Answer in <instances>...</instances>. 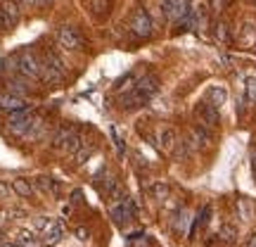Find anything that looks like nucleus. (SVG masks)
I'll return each mask as SVG.
<instances>
[{
    "mask_svg": "<svg viewBox=\"0 0 256 247\" xmlns=\"http://www.w3.org/2000/svg\"><path fill=\"white\" fill-rule=\"evenodd\" d=\"M192 150H194V147H192L190 138H188V140H178V143H176V147H174V152H171V155H174L176 162H185V159L192 155Z\"/></svg>",
    "mask_w": 256,
    "mask_h": 247,
    "instance_id": "14",
    "label": "nucleus"
},
{
    "mask_svg": "<svg viewBox=\"0 0 256 247\" xmlns=\"http://www.w3.org/2000/svg\"><path fill=\"white\" fill-rule=\"evenodd\" d=\"M136 214H138L136 202L130 200V197H126V195H124L121 200H116V204H112V209H110V216L116 226H124L128 221H133Z\"/></svg>",
    "mask_w": 256,
    "mask_h": 247,
    "instance_id": "4",
    "label": "nucleus"
},
{
    "mask_svg": "<svg viewBox=\"0 0 256 247\" xmlns=\"http://www.w3.org/2000/svg\"><path fill=\"white\" fill-rule=\"evenodd\" d=\"M150 192H152L154 200H166V197H168V183H166V181H156V183L150 188Z\"/></svg>",
    "mask_w": 256,
    "mask_h": 247,
    "instance_id": "26",
    "label": "nucleus"
},
{
    "mask_svg": "<svg viewBox=\"0 0 256 247\" xmlns=\"http://www.w3.org/2000/svg\"><path fill=\"white\" fill-rule=\"evenodd\" d=\"M81 197H83L81 190H76V192H74V202H81Z\"/></svg>",
    "mask_w": 256,
    "mask_h": 247,
    "instance_id": "40",
    "label": "nucleus"
},
{
    "mask_svg": "<svg viewBox=\"0 0 256 247\" xmlns=\"http://www.w3.org/2000/svg\"><path fill=\"white\" fill-rule=\"evenodd\" d=\"M218 240L220 242H226V245H235V242H238V226L223 223L220 230H218Z\"/></svg>",
    "mask_w": 256,
    "mask_h": 247,
    "instance_id": "17",
    "label": "nucleus"
},
{
    "mask_svg": "<svg viewBox=\"0 0 256 247\" xmlns=\"http://www.w3.org/2000/svg\"><path fill=\"white\" fill-rule=\"evenodd\" d=\"M43 72V60L34 50H22L17 53V74L24 79H40Z\"/></svg>",
    "mask_w": 256,
    "mask_h": 247,
    "instance_id": "2",
    "label": "nucleus"
},
{
    "mask_svg": "<svg viewBox=\"0 0 256 247\" xmlns=\"http://www.w3.org/2000/svg\"><path fill=\"white\" fill-rule=\"evenodd\" d=\"M28 105L24 98H19V95H14V93H0V112H19V110H26Z\"/></svg>",
    "mask_w": 256,
    "mask_h": 247,
    "instance_id": "8",
    "label": "nucleus"
},
{
    "mask_svg": "<svg viewBox=\"0 0 256 247\" xmlns=\"http://www.w3.org/2000/svg\"><path fill=\"white\" fill-rule=\"evenodd\" d=\"M206 100H209L211 105H216V107H220L223 102L228 100V91H226L223 86H211L209 91H206Z\"/></svg>",
    "mask_w": 256,
    "mask_h": 247,
    "instance_id": "16",
    "label": "nucleus"
},
{
    "mask_svg": "<svg viewBox=\"0 0 256 247\" xmlns=\"http://www.w3.org/2000/svg\"><path fill=\"white\" fill-rule=\"evenodd\" d=\"M112 138H114L116 152H119V155L124 157V155H126V145H124V140H121V136H119V131H116V128H112Z\"/></svg>",
    "mask_w": 256,
    "mask_h": 247,
    "instance_id": "32",
    "label": "nucleus"
},
{
    "mask_svg": "<svg viewBox=\"0 0 256 247\" xmlns=\"http://www.w3.org/2000/svg\"><path fill=\"white\" fill-rule=\"evenodd\" d=\"M8 93H14V95H19V98H24L28 93V86H26V81H22V79H10L8 81Z\"/></svg>",
    "mask_w": 256,
    "mask_h": 247,
    "instance_id": "24",
    "label": "nucleus"
},
{
    "mask_svg": "<svg viewBox=\"0 0 256 247\" xmlns=\"http://www.w3.org/2000/svg\"><path fill=\"white\" fill-rule=\"evenodd\" d=\"M62 238H64V221H52V226L46 230V240H43V247H55Z\"/></svg>",
    "mask_w": 256,
    "mask_h": 247,
    "instance_id": "11",
    "label": "nucleus"
},
{
    "mask_svg": "<svg viewBox=\"0 0 256 247\" xmlns=\"http://www.w3.org/2000/svg\"><path fill=\"white\" fill-rule=\"evenodd\" d=\"M194 114H197V119L202 121V126H218L220 121V114H218V107L216 105H211L209 100H202L197 107H194Z\"/></svg>",
    "mask_w": 256,
    "mask_h": 247,
    "instance_id": "7",
    "label": "nucleus"
},
{
    "mask_svg": "<svg viewBox=\"0 0 256 247\" xmlns=\"http://www.w3.org/2000/svg\"><path fill=\"white\" fill-rule=\"evenodd\" d=\"M83 145H86V143H83V136L78 133V131H76V133L69 138V143L64 145V150H66V152H72V155H76V152H78Z\"/></svg>",
    "mask_w": 256,
    "mask_h": 247,
    "instance_id": "27",
    "label": "nucleus"
},
{
    "mask_svg": "<svg viewBox=\"0 0 256 247\" xmlns=\"http://www.w3.org/2000/svg\"><path fill=\"white\" fill-rule=\"evenodd\" d=\"M128 86H130V88L136 86V76H133V74H126V76H124V79H121L114 88H116V91H124V88H128Z\"/></svg>",
    "mask_w": 256,
    "mask_h": 247,
    "instance_id": "31",
    "label": "nucleus"
},
{
    "mask_svg": "<svg viewBox=\"0 0 256 247\" xmlns=\"http://www.w3.org/2000/svg\"><path fill=\"white\" fill-rule=\"evenodd\" d=\"M19 247H43V240L36 238V233H28V230H22L17 238H14Z\"/></svg>",
    "mask_w": 256,
    "mask_h": 247,
    "instance_id": "18",
    "label": "nucleus"
},
{
    "mask_svg": "<svg viewBox=\"0 0 256 247\" xmlns=\"http://www.w3.org/2000/svg\"><path fill=\"white\" fill-rule=\"evenodd\" d=\"M256 36V24L254 22H244V27H242V41H252Z\"/></svg>",
    "mask_w": 256,
    "mask_h": 247,
    "instance_id": "30",
    "label": "nucleus"
},
{
    "mask_svg": "<svg viewBox=\"0 0 256 247\" xmlns=\"http://www.w3.org/2000/svg\"><path fill=\"white\" fill-rule=\"evenodd\" d=\"M130 31L136 34L138 38H150L154 34V24H152V17L142 5H138L130 15Z\"/></svg>",
    "mask_w": 256,
    "mask_h": 247,
    "instance_id": "3",
    "label": "nucleus"
},
{
    "mask_svg": "<svg viewBox=\"0 0 256 247\" xmlns=\"http://www.w3.org/2000/svg\"><path fill=\"white\" fill-rule=\"evenodd\" d=\"M244 98H247L249 105L256 102V79L254 76H249L247 81H244Z\"/></svg>",
    "mask_w": 256,
    "mask_h": 247,
    "instance_id": "28",
    "label": "nucleus"
},
{
    "mask_svg": "<svg viewBox=\"0 0 256 247\" xmlns=\"http://www.w3.org/2000/svg\"><path fill=\"white\" fill-rule=\"evenodd\" d=\"M74 233L78 235V240H88V238H90V233H88V228H76Z\"/></svg>",
    "mask_w": 256,
    "mask_h": 247,
    "instance_id": "37",
    "label": "nucleus"
},
{
    "mask_svg": "<svg viewBox=\"0 0 256 247\" xmlns=\"http://www.w3.org/2000/svg\"><path fill=\"white\" fill-rule=\"evenodd\" d=\"M10 22H8V17H5V15H2V10H0V31H10Z\"/></svg>",
    "mask_w": 256,
    "mask_h": 247,
    "instance_id": "36",
    "label": "nucleus"
},
{
    "mask_svg": "<svg viewBox=\"0 0 256 247\" xmlns=\"http://www.w3.org/2000/svg\"><path fill=\"white\" fill-rule=\"evenodd\" d=\"M76 131H78V128L72 126V124L62 126V128H60V131L55 133V138H52V145H55V147H64L66 143H69V138H72L74 133H76Z\"/></svg>",
    "mask_w": 256,
    "mask_h": 247,
    "instance_id": "15",
    "label": "nucleus"
},
{
    "mask_svg": "<svg viewBox=\"0 0 256 247\" xmlns=\"http://www.w3.org/2000/svg\"><path fill=\"white\" fill-rule=\"evenodd\" d=\"M188 226H190V211L185 209V207H180V209L174 214V219H171V228H174V233H178V235H185Z\"/></svg>",
    "mask_w": 256,
    "mask_h": 247,
    "instance_id": "10",
    "label": "nucleus"
},
{
    "mask_svg": "<svg viewBox=\"0 0 256 247\" xmlns=\"http://www.w3.org/2000/svg\"><path fill=\"white\" fill-rule=\"evenodd\" d=\"M130 247H152V240L145 235H133L130 238Z\"/></svg>",
    "mask_w": 256,
    "mask_h": 247,
    "instance_id": "33",
    "label": "nucleus"
},
{
    "mask_svg": "<svg viewBox=\"0 0 256 247\" xmlns=\"http://www.w3.org/2000/svg\"><path fill=\"white\" fill-rule=\"evenodd\" d=\"M209 5H211V10L218 15V12H223L226 10V5H228V0H209Z\"/></svg>",
    "mask_w": 256,
    "mask_h": 247,
    "instance_id": "34",
    "label": "nucleus"
},
{
    "mask_svg": "<svg viewBox=\"0 0 256 247\" xmlns=\"http://www.w3.org/2000/svg\"><path fill=\"white\" fill-rule=\"evenodd\" d=\"M214 34H216V38H218L220 43H230V24L226 19H218V22H216Z\"/></svg>",
    "mask_w": 256,
    "mask_h": 247,
    "instance_id": "23",
    "label": "nucleus"
},
{
    "mask_svg": "<svg viewBox=\"0 0 256 247\" xmlns=\"http://www.w3.org/2000/svg\"><path fill=\"white\" fill-rule=\"evenodd\" d=\"M112 0H88V10H90L95 17H104L110 12Z\"/></svg>",
    "mask_w": 256,
    "mask_h": 247,
    "instance_id": "22",
    "label": "nucleus"
},
{
    "mask_svg": "<svg viewBox=\"0 0 256 247\" xmlns=\"http://www.w3.org/2000/svg\"><path fill=\"white\" fill-rule=\"evenodd\" d=\"M190 10V0H162V12H164L166 22H178Z\"/></svg>",
    "mask_w": 256,
    "mask_h": 247,
    "instance_id": "6",
    "label": "nucleus"
},
{
    "mask_svg": "<svg viewBox=\"0 0 256 247\" xmlns=\"http://www.w3.org/2000/svg\"><path fill=\"white\" fill-rule=\"evenodd\" d=\"M2 247H19L17 242H8V245H2Z\"/></svg>",
    "mask_w": 256,
    "mask_h": 247,
    "instance_id": "41",
    "label": "nucleus"
},
{
    "mask_svg": "<svg viewBox=\"0 0 256 247\" xmlns=\"http://www.w3.org/2000/svg\"><path fill=\"white\" fill-rule=\"evenodd\" d=\"M57 38H60L62 48H66V50H81L86 46L81 31L76 27H69V24H62V27L57 29Z\"/></svg>",
    "mask_w": 256,
    "mask_h": 247,
    "instance_id": "5",
    "label": "nucleus"
},
{
    "mask_svg": "<svg viewBox=\"0 0 256 247\" xmlns=\"http://www.w3.org/2000/svg\"><path fill=\"white\" fill-rule=\"evenodd\" d=\"M209 216H211V207H204V209L200 211V216L194 219V223H192V228H190V238H194L197 233H200L206 223H209Z\"/></svg>",
    "mask_w": 256,
    "mask_h": 247,
    "instance_id": "21",
    "label": "nucleus"
},
{
    "mask_svg": "<svg viewBox=\"0 0 256 247\" xmlns=\"http://www.w3.org/2000/svg\"><path fill=\"white\" fill-rule=\"evenodd\" d=\"M12 190L17 195H22V197H31L34 195V183L28 178H14L12 181Z\"/></svg>",
    "mask_w": 256,
    "mask_h": 247,
    "instance_id": "20",
    "label": "nucleus"
},
{
    "mask_svg": "<svg viewBox=\"0 0 256 247\" xmlns=\"http://www.w3.org/2000/svg\"><path fill=\"white\" fill-rule=\"evenodd\" d=\"M92 152H95V147H92V145H83L81 150L74 155V162H76V164H83V162H86V159H88Z\"/></svg>",
    "mask_w": 256,
    "mask_h": 247,
    "instance_id": "29",
    "label": "nucleus"
},
{
    "mask_svg": "<svg viewBox=\"0 0 256 247\" xmlns=\"http://www.w3.org/2000/svg\"><path fill=\"white\" fill-rule=\"evenodd\" d=\"M190 143L194 150H206V147L211 145V133H209V128L206 126H192L190 131Z\"/></svg>",
    "mask_w": 256,
    "mask_h": 247,
    "instance_id": "9",
    "label": "nucleus"
},
{
    "mask_svg": "<svg viewBox=\"0 0 256 247\" xmlns=\"http://www.w3.org/2000/svg\"><path fill=\"white\" fill-rule=\"evenodd\" d=\"M0 10H2V15L8 17V22H10V27L14 29L19 24V19H22V12H19V5L14 3V0H8V3H2L0 5Z\"/></svg>",
    "mask_w": 256,
    "mask_h": 247,
    "instance_id": "13",
    "label": "nucleus"
},
{
    "mask_svg": "<svg viewBox=\"0 0 256 247\" xmlns=\"http://www.w3.org/2000/svg\"><path fill=\"white\" fill-rule=\"evenodd\" d=\"M156 93H159V79L154 74H147L140 81H136V86L121 98V107L124 110H138V107L147 105Z\"/></svg>",
    "mask_w": 256,
    "mask_h": 247,
    "instance_id": "1",
    "label": "nucleus"
},
{
    "mask_svg": "<svg viewBox=\"0 0 256 247\" xmlns=\"http://www.w3.org/2000/svg\"><path fill=\"white\" fill-rule=\"evenodd\" d=\"M238 214L242 221H252V214H254V207H252V202L247 200V197H242V200H238Z\"/></svg>",
    "mask_w": 256,
    "mask_h": 247,
    "instance_id": "25",
    "label": "nucleus"
},
{
    "mask_svg": "<svg viewBox=\"0 0 256 247\" xmlns=\"http://www.w3.org/2000/svg\"><path fill=\"white\" fill-rule=\"evenodd\" d=\"M36 185L43 192H48V195H60V181L50 178V176H40V178L36 181Z\"/></svg>",
    "mask_w": 256,
    "mask_h": 247,
    "instance_id": "19",
    "label": "nucleus"
},
{
    "mask_svg": "<svg viewBox=\"0 0 256 247\" xmlns=\"http://www.w3.org/2000/svg\"><path fill=\"white\" fill-rule=\"evenodd\" d=\"M254 159H256V157H254Z\"/></svg>",
    "mask_w": 256,
    "mask_h": 247,
    "instance_id": "42",
    "label": "nucleus"
},
{
    "mask_svg": "<svg viewBox=\"0 0 256 247\" xmlns=\"http://www.w3.org/2000/svg\"><path fill=\"white\" fill-rule=\"evenodd\" d=\"M26 5H48L50 0H24Z\"/></svg>",
    "mask_w": 256,
    "mask_h": 247,
    "instance_id": "39",
    "label": "nucleus"
},
{
    "mask_svg": "<svg viewBox=\"0 0 256 247\" xmlns=\"http://www.w3.org/2000/svg\"><path fill=\"white\" fill-rule=\"evenodd\" d=\"M242 247H256V233H252L247 240H244V245Z\"/></svg>",
    "mask_w": 256,
    "mask_h": 247,
    "instance_id": "38",
    "label": "nucleus"
},
{
    "mask_svg": "<svg viewBox=\"0 0 256 247\" xmlns=\"http://www.w3.org/2000/svg\"><path fill=\"white\" fill-rule=\"evenodd\" d=\"M10 190H12V185H8V183H2V181H0V200H5V197L10 195Z\"/></svg>",
    "mask_w": 256,
    "mask_h": 247,
    "instance_id": "35",
    "label": "nucleus"
},
{
    "mask_svg": "<svg viewBox=\"0 0 256 247\" xmlns=\"http://www.w3.org/2000/svg\"><path fill=\"white\" fill-rule=\"evenodd\" d=\"M176 143H178V136H176V131L174 128H162L159 131V147L164 150V152H174V147H176Z\"/></svg>",
    "mask_w": 256,
    "mask_h": 247,
    "instance_id": "12",
    "label": "nucleus"
}]
</instances>
